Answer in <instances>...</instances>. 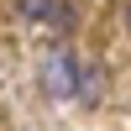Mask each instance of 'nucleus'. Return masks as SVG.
Returning <instances> with one entry per match:
<instances>
[{
    "label": "nucleus",
    "mask_w": 131,
    "mask_h": 131,
    "mask_svg": "<svg viewBox=\"0 0 131 131\" xmlns=\"http://www.w3.org/2000/svg\"><path fill=\"white\" fill-rule=\"evenodd\" d=\"M79 58H73L68 47H52L47 63H42V84H47V94H58V100H73L79 94Z\"/></svg>",
    "instance_id": "f257e3e1"
},
{
    "label": "nucleus",
    "mask_w": 131,
    "mask_h": 131,
    "mask_svg": "<svg viewBox=\"0 0 131 131\" xmlns=\"http://www.w3.org/2000/svg\"><path fill=\"white\" fill-rule=\"evenodd\" d=\"M16 5H21V16H26V21H47L58 0H16Z\"/></svg>",
    "instance_id": "f03ea898"
},
{
    "label": "nucleus",
    "mask_w": 131,
    "mask_h": 131,
    "mask_svg": "<svg viewBox=\"0 0 131 131\" xmlns=\"http://www.w3.org/2000/svg\"><path fill=\"white\" fill-rule=\"evenodd\" d=\"M126 26H131V5H126Z\"/></svg>",
    "instance_id": "7ed1b4c3"
}]
</instances>
